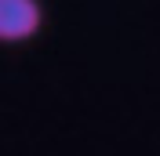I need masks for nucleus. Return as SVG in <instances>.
I'll return each instance as SVG.
<instances>
[{
  "instance_id": "nucleus-1",
  "label": "nucleus",
  "mask_w": 160,
  "mask_h": 156,
  "mask_svg": "<svg viewBox=\"0 0 160 156\" xmlns=\"http://www.w3.org/2000/svg\"><path fill=\"white\" fill-rule=\"evenodd\" d=\"M44 26L40 0H0V44H26Z\"/></svg>"
}]
</instances>
